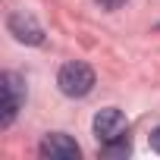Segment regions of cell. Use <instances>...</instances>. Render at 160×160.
Returning a JSON list of instances; mask_svg holds the SVG:
<instances>
[{
  "label": "cell",
  "mask_w": 160,
  "mask_h": 160,
  "mask_svg": "<svg viewBox=\"0 0 160 160\" xmlns=\"http://www.w3.org/2000/svg\"><path fill=\"white\" fill-rule=\"evenodd\" d=\"M104 160H126L129 154H132V141H129V132L126 135H119V138H113V141H107V144H101V151H98Z\"/></svg>",
  "instance_id": "6"
},
{
  "label": "cell",
  "mask_w": 160,
  "mask_h": 160,
  "mask_svg": "<svg viewBox=\"0 0 160 160\" xmlns=\"http://www.w3.org/2000/svg\"><path fill=\"white\" fill-rule=\"evenodd\" d=\"M91 129H94V138H98V144H107V141H113V138L126 135V132H129V122H126L122 110H116V107H107V110H98V113H94V122H91Z\"/></svg>",
  "instance_id": "4"
},
{
  "label": "cell",
  "mask_w": 160,
  "mask_h": 160,
  "mask_svg": "<svg viewBox=\"0 0 160 160\" xmlns=\"http://www.w3.org/2000/svg\"><path fill=\"white\" fill-rule=\"evenodd\" d=\"M7 32H10L19 44H25V47L44 44V25H41L32 13H25V10H13V13L7 16Z\"/></svg>",
  "instance_id": "3"
},
{
  "label": "cell",
  "mask_w": 160,
  "mask_h": 160,
  "mask_svg": "<svg viewBox=\"0 0 160 160\" xmlns=\"http://www.w3.org/2000/svg\"><path fill=\"white\" fill-rule=\"evenodd\" d=\"M94 85H98V75H94V69H91L88 63H82V60H69V63H63L60 72H57V88H60L66 98H72V101L88 98V94L94 91Z\"/></svg>",
  "instance_id": "1"
},
{
  "label": "cell",
  "mask_w": 160,
  "mask_h": 160,
  "mask_svg": "<svg viewBox=\"0 0 160 160\" xmlns=\"http://www.w3.org/2000/svg\"><path fill=\"white\" fill-rule=\"evenodd\" d=\"M25 78L19 72H3L0 75V126L10 129L19 116V110L25 107Z\"/></svg>",
  "instance_id": "2"
},
{
  "label": "cell",
  "mask_w": 160,
  "mask_h": 160,
  "mask_svg": "<svg viewBox=\"0 0 160 160\" xmlns=\"http://www.w3.org/2000/svg\"><path fill=\"white\" fill-rule=\"evenodd\" d=\"M38 154L44 160H78L82 157V148H78L75 138H69L66 132H50V135H44Z\"/></svg>",
  "instance_id": "5"
},
{
  "label": "cell",
  "mask_w": 160,
  "mask_h": 160,
  "mask_svg": "<svg viewBox=\"0 0 160 160\" xmlns=\"http://www.w3.org/2000/svg\"><path fill=\"white\" fill-rule=\"evenodd\" d=\"M151 148H154V151L160 154V126H157V129L151 132Z\"/></svg>",
  "instance_id": "8"
},
{
  "label": "cell",
  "mask_w": 160,
  "mask_h": 160,
  "mask_svg": "<svg viewBox=\"0 0 160 160\" xmlns=\"http://www.w3.org/2000/svg\"><path fill=\"white\" fill-rule=\"evenodd\" d=\"M98 3L104 7V10H119V7H126L129 0H98Z\"/></svg>",
  "instance_id": "7"
}]
</instances>
